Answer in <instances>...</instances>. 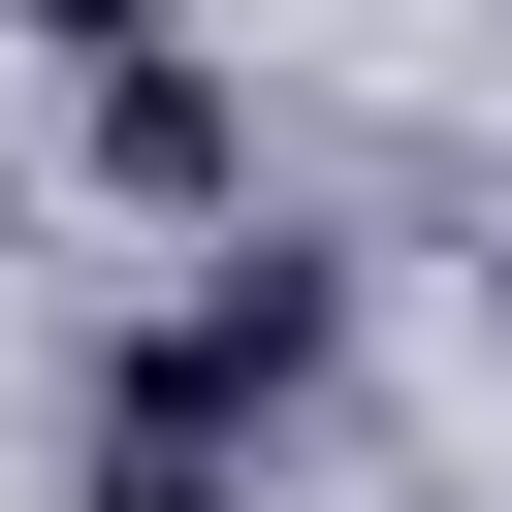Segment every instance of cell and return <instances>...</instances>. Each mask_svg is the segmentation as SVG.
Returning a JSON list of instances; mask_svg holds the SVG:
<instances>
[{"instance_id":"6da1fadb","label":"cell","mask_w":512,"mask_h":512,"mask_svg":"<svg viewBox=\"0 0 512 512\" xmlns=\"http://www.w3.org/2000/svg\"><path fill=\"white\" fill-rule=\"evenodd\" d=\"M96 512H224V448L192 416H96Z\"/></svg>"},{"instance_id":"7a4b0ae2","label":"cell","mask_w":512,"mask_h":512,"mask_svg":"<svg viewBox=\"0 0 512 512\" xmlns=\"http://www.w3.org/2000/svg\"><path fill=\"white\" fill-rule=\"evenodd\" d=\"M32 32H64V64H128V32H160V0H32Z\"/></svg>"},{"instance_id":"3957f363","label":"cell","mask_w":512,"mask_h":512,"mask_svg":"<svg viewBox=\"0 0 512 512\" xmlns=\"http://www.w3.org/2000/svg\"><path fill=\"white\" fill-rule=\"evenodd\" d=\"M480 320H512V224H480Z\"/></svg>"}]
</instances>
